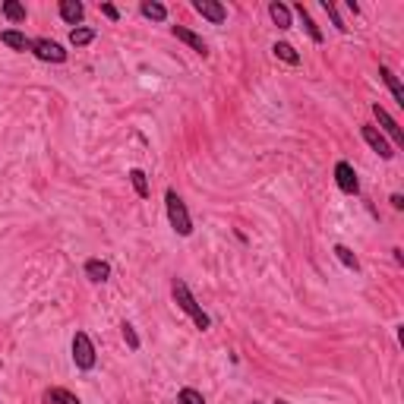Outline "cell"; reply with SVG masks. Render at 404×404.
<instances>
[{
  "mask_svg": "<svg viewBox=\"0 0 404 404\" xmlns=\"http://www.w3.org/2000/svg\"><path fill=\"white\" fill-rule=\"evenodd\" d=\"M335 183H338V190H341V193H347V196H357L360 193L357 171H354L347 161H338V165H335Z\"/></svg>",
  "mask_w": 404,
  "mask_h": 404,
  "instance_id": "obj_7",
  "label": "cell"
},
{
  "mask_svg": "<svg viewBox=\"0 0 404 404\" xmlns=\"http://www.w3.org/2000/svg\"><path fill=\"white\" fill-rule=\"evenodd\" d=\"M41 401H45V404H83L70 389H45Z\"/></svg>",
  "mask_w": 404,
  "mask_h": 404,
  "instance_id": "obj_14",
  "label": "cell"
},
{
  "mask_svg": "<svg viewBox=\"0 0 404 404\" xmlns=\"http://www.w3.org/2000/svg\"><path fill=\"white\" fill-rule=\"evenodd\" d=\"M379 76H382V83H385V89L392 92V98H395L398 105L404 108V89H401V83H398V76L392 73V70L385 67V63H382V67H379Z\"/></svg>",
  "mask_w": 404,
  "mask_h": 404,
  "instance_id": "obj_13",
  "label": "cell"
},
{
  "mask_svg": "<svg viewBox=\"0 0 404 404\" xmlns=\"http://www.w3.org/2000/svg\"><path fill=\"white\" fill-rule=\"evenodd\" d=\"M177 404H205V398H202V392H196V389H180Z\"/></svg>",
  "mask_w": 404,
  "mask_h": 404,
  "instance_id": "obj_24",
  "label": "cell"
},
{
  "mask_svg": "<svg viewBox=\"0 0 404 404\" xmlns=\"http://www.w3.org/2000/svg\"><path fill=\"white\" fill-rule=\"evenodd\" d=\"M165 205H168V221H171V228L180 237H190V234H193V218H190V212H187V202L177 196V190H168L165 193Z\"/></svg>",
  "mask_w": 404,
  "mask_h": 404,
  "instance_id": "obj_2",
  "label": "cell"
},
{
  "mask_svg": "<svg viewBox=\"0 0 404 404\" xmlns=\"http://www.w3.org/2000/svg\"><path fill=\"white\" fill-rule=\"evenodd\" d=\"M275 404H287V401H275Z\"/></svg>",
  "mask_w": 404,
  "mask_h": 404,
  "instance_id": "obj_28",
  "label": "cell"
},
{
  "mask_svg": "<svg viewBox=\"0 0 404 404\" xmlns=\"http://www.w3.org/2000/svg\"><path fill=\"white\" fill-rule=\"evenodd\" d=\"M83 272H85V278H89L92 285H105L108 278H111V262L108 259H85Z\"/></svg>",
  "mask_w": 404,
  "mask_h": 404,
  "instance_id": "obj_10",
  "label": "cell"
},
{
  "mask_svg": "<svg viewBox=\"0 0 404 404\" xmlns=\"http://www.w3.org/2000/svg\"><path fill=\"white\" fill-rule=\"evenodd\" d=\"M130 183H133V190H136V196H139V199H145V196H149V180H145V171L133 168V171H130Z\"/></svg>",
  "mask_w": 404,
  "mask_h": 404,
  "instance_id": "obj_21",
  "label": "cell"
},
{
  "mask_svg": "<svg viewBox=\"0 0 404 404\" xmlns=\"http://www.w3.org/2000/svg\"><path fill=\"white\" fill-rule=\"evenodd\" d=\"M171 35H174V38H180L183 45H190L196 54H202V57H209V45H205V38H202V35H196V32H190L187 26H171Z\"/></svg>",
  "mask_w": 404,
  "mask_h": 404,
  "instance_id": "obj_9",
  "label": "cell"
},
{
  "mask_svg": "<svg viewBox=\"0 0 404 404\" xmlns=\"http://www.w3.org/2000/svg\"><path fill=\"white\" fill-rule=\"evenodd\" d=\"M32 54H35L38 60H45V63H63V60H67L63 45H57L51 38H32Z\"/></svg>",
  "mask_w": 404,
  "mask_h": 404,
  "instance_id": "obj_4",
  "label": "cell"
},
{
  "mask_svg": "<svg viewBox=\"0 0 404 404\" xmlns=\"http://www.w3.org/2000/svg\"><path fill=\"white\" fill-rule=\"evenodd\" d=\"M60 19L73 29H79V23L85 19V7L79 0H60Z\"/></svg>",
  "mask_w": 404,
  "mask_h": 404,
  "instance_id": "obj_11",
  "label": "cell"
},
{
  "mask_svg": "<svg viewBox=\"0 0 404 404\" xmlns=\"http://www.w3.org/2000/svg\"><path fill=\"white\" fill-rule=\"evenodd\" d=\"M294 10H297V16H300V19H303V29L310 32V38H313L316 45H322V32H319V26L313 23V16L307 13V7H303V3H297V7H294Z\"/></svg>",
  "mask_w": 404,
  "mask_h": 404,
  "instance_id": "obj_17",
  "label": "cell"
},
{
  "mask_svg": "<svg viewBox=\"0 0 404 404\" xmlns=\"http://www.w3.org/2000/svg\"><path fill=\"white\" fill-rule=\"evenodd\" d=\"M335 256H338V262H341L345 269H351V272H360V259L351 253V247H345V243H338V247H335Z\"/></svg>",
  "mask_w": 404,
  "mask_h": 404,
  "instance_id": "obj_18",
  "label": "cell"
},
{
  "mask_svg": "<svg viewBox=\"0 0 404 404\" xmlns=\"http://www.w3.org/2000/svg\"><path fill=\"white\" fill-rule=\"evenodd\" d=\"M272 54H275L278 60H285V63H291V67H297V63H300V54L294 51V48L287 45V41H275V45H272Z\"/></svg>",
  "mask_w": 404,
  "mask_h": 404,
  "instance_id": "obj_16",
  "label": "cell"
},
{
  "mask_svg": "<svg viewBox=\"0 0 404 404\" xmlns=\"http://www.w3.org/2000/svg\"><path fill=\"white\" fill-rule=\"evenodd\" d=\"M120 332H123V341L130 345V351H139V347H143V341H139V335H136V329L130 325V322H123V325H120Z\"/></svg>",
  "mask_w": 404,
  "mask_h": 404,
  "instance_id": "obj_23",
  "label": "cell"
},
{
  "mask_svg": "<svg viewBox=\"0 0 404 404\" xmlns=\"http://www.w3.org/2000/svg\"><path fill=\"white\" fill-rule=\"evenodd\" d=\"M389 202H392V209H398V212L404 209V196H401V193H392V199H389Z\"/></svg>",
  "mask_w": 404,
  "mask_h": 404,
  "instance_id": "obj_27",
  "label": "cell"
},
{
  "mask_svg": "<svg viewBox=\"0 0 404 404\" xmlns=\"http://www.w3.org/2000/svg\"><path fill=\"white\" fill-rule=\"evenodd\" d=\"M171 294H174V303H177V307L196 322V329H199V332H209V329H212L209 313H205V310L196 303V297L190 294V287H187V281H183V278H174Z\"/></svg>",
  "mask_w": 404,
  "mask_h": 404,
  "instance_id": "obj_1",
  "label": "cell"
},
{
  "mask_svg": "<svg viewBox=\"0 0 404 404\" xmlns=\"http://www.w3.org/2000/svg\"><path fill=\"white\" fill-rule=\"evenodd\" d=\"M143 16L152 23H165L168 19V7L165 3H143Z\"/></svg>",
  "mask_w": 404,
  "mask_h": 404,
  "instance_id": "obj_22",
  "label": "cell"
},
{
  "mask_svg": "<svg viewBox=\"0 0 404 404\" xmlns=\"http://www.w3.org/2000/svg\"><path fill=\"white\" fill-rule=\"evenodd\" d=\"M373 117L379 120V127H382L379 133H382V136H389V139H392V149H398V145H404L401 127H398V123H395V117H392V114L385 111V108H382V105H373Z\"/></svg>",
  "mask_w": 404,
  "mask_h": 404,
  "instance_id": "obj_5",
  "label": "cell"
},
{
  "mask_svg": "<svg viewBox=\"0 0 404 404\" xmlns=\"http://www.w3.org/2000/svg\"><path fill=\"white\" fill-rule=\"evenodd\" d=\"M269 16L278 29H291V10L285 3H269Z\"/></svg>",
  "mask_w": 404,
  "mask_h": 404,
  "instance_id": "obj_15",
  "label": "cell"
},
{
  "mask_svg": "<svg viewBox=\"0 0 404 404\" xmlns=\"http://www.w3.org/2000/svg\"><path fill=\"white\" fill-rule=\"evenodd\" d=\"M360 136H363V143H367L379 158H385V161H389V158H395V149H392V143L376 127H370V123H367V127H360Z\"/></svg>",
  "mask_w": 404,
  "mask_h": 404,
  "instance_id": "obj_6",
  "label": "cell"
},
{
  "mask_svg": "<svg viewBox=\"0 0 404 404\" xmlns=\"http://www.w3.org/2000/svg\"><path fill=\"white\" fill-rule=\"evenodd\" d=\"M0 41L7 48H13V51H32V38L19 29H3L0 32Z\"/></svg>",
  "mask_w": 404,
  "mask_h": 404,
  "instance_id": "obj_12",
  "label": "cell"
},
{
  "mask_svg": "<svg viewBox=\"0 0 404 404\" xmlns=\"http://www.w3.org/2000/svg\"><path fill=\"white\" fill-rule=\"evenodd\" d=\"M193 10L202 16V19H209L212 26H221L228 19V10L221 7V3H215V0H196Z\"/></svg>",
  "mask_w": 404,
  "mask_h": 404,
  "instance_id": "obj_8",
  "label": "cell"
},
{
  "mask_svg": "<svg viewBox=\"0 0 404 404\" xmlns=\"http://www.w3.org/2000/svg\"><path fill=\"white\" fill-rule=\"evenodd\" d=\"M73 363H76V370H83V373L95 370V363H98L95 345H92V338L85 335V332H76L73 335Z\"/></svg>",
  "mask_w": 404,
  "mask_h": 404,
  "instance_id": "obj_3",
  "label": "cell"
},
{
  "mask_svg": "<svg viewBox=\"0 0 404 404\" xmlns=\"http://www.w3.org/2000/svg\"><path fill=\"white\" fill-rule=\"evenodd\" d=\"M95 35H98L95 29H85V26H79V29L70 32V45L85 48V45H92V41H95Z\"/></svg>",
  "mask_w": 404,
  "mask_h": 404,
  "instance_id": "obj_19",
  "label": "cell"
},
{
  "mask_svg": "<svg viewBox=\"0 0 404 404\" xmlns=\"http://www.w3.org/2000/svg\"><path fill=\"white\" fill-rule=\"evenodd\" d=\"M3 16H7L10 23H26V7L23 3H16V0H3Z\"/></svg>",
  "mask_w": 404,
  "mask_h": 404,
  "instance_id": "obj_20",
  "label": "cell"
},
{
  "mask_svg": "<svg viewBox=\"0 0 404 404\" xmlns=\"http://www.w3.org/2000/svg\"><path fill=\"white\" fill-rule=\"evenodd\" d=\"M101 13H105L108 19H114V23H117V19H120V10L114 7V3H101Z\"/></svg>",
  "mask_w": 404,
  "mask_h": 404,
  "instance_id": "obj_26",
  "label": "cell"
},
{
  "mask_svg": "<svg viewBox=\"0 0 404 404\" xmlns=\"http://www.w3.org/2000/svg\"><path fill=\"white\" fill-rule=\"evenodd\" d=\"M322 10L332 16V23H335V29L338 32H347V26L341 23V16H338V10H335V3H329V0H322Z\"/></svg>",
  "mask_w": 404,
  "mask_h": 404,
  "instance_id": "obj_25",
  "label": "cell"
}]
</instances>
